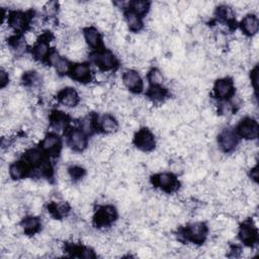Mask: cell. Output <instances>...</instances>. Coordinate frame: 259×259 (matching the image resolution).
I'll use <instances>...</instances> for the list:
<instances>
[{"instance_id":"obj_26","label":"cell","mask_w":259,"mask_h":259,"mask_svg":"<svg viewBox=\"0 0 259 259\" xmlns=\"http://www.w3.org/2000/svg\"><path fill=\"white\" fill-rule=\"evenodd\" d=\"M131 6L132 10L139 17L145 16L150 9V3L148 1H141V0H137V1L132 2Z\"/></svg>"},{"instance_id":"obj_36","label":"cell","mask_w":259,"mask_h":259,"mask_svg":"<svg viewBox=\"0 0 259 259\" xmlns=\"http://www.w3.org/2000/svg\"><path fill=\"white\" fill-rule=\"evenodd\" d=\"M251 178L256 181L257 178H258V171H257V167H254L252 170H251Z\"/></svg>"},{"instance_id":"obj_28","label":"cell","mask_w":259,"mask_h":259,"mask_svg":"<svg viewBox=\"0 0 259 259\" xmlns=\"http://www.w3.org/2000/svg\"><path fill=\"white\" fill-rule=\"evenodd\" d=\"M55 70L58 75L63 76L65 74L69 72L70 69V63L68 62V60L65 58H61L55 65Z\"/></svg>"},{"instance_id":"obj_34","label":"cell","mask_w":259,"mask_h":259,"mask_svg":"<svg viewBox=\"0 0 259 259\" xmlns=\"http://www.w3.org/2000/svg\"><path fill=\"white\" fill-rule=\"evenodd\" d=\"M258 72V70H257V67H255L252 71H251V87L254 89V90H256V88H257V80H258V78H257V73Z\"/></svg>"},{"instance_id":"obj_13","label":"cell","mask_w":259,"mask_h":259,"mask_svg":"<svg viewBox=\"0 0 259 259\" xmlns=\"http://www.w3.org/2000/svg\"><path fill=\"white\" fill-rule=\"evenodd\" d=\"M71 77L78 82H88L91 77V71L88 64L77 63L74 65L71 70Z\"/></svg>"},{"instance_id":"obj_30","label":"cell","mask_w":259,"mask_h":259,"mask_svg":"<svg viewBox=\"0 0 259 259\" xmlns=\"http://www.w3.org/2000/svg\"><path fill=\"white\" fill-rule=\"evenodd\" d=\"M84 169L80 166H73L69 168V174L74 179H80L84 175Z\"/></svg>"},{"instance_id":"obj_33","label":"cell","mask_w":259,"mask_h":259,"mask_svg":"<svg viewBox=\"0 0 259 259\" xmlns=\"http://www.w3.org/2000/svg\"><path fill=\"white\" fill-rule=\"evenodd\" d=\"M8 82H9L8 73L4 70V68H2L1 72H0V85H1L2 89H4L5 86L8 85Z\"/></svg>"},{"instance_id":"obj_6","label":"cell","mask_w":259,"mask_h":259,"mask_svg":"<svg viewBox=\"0 0 259 259\" xmlns=\"http://www.w3.org/2000/svg\"><path fill=\"white\" fill-rule=\"evenodd\" d=\"M122 83L133 92H141L143 89V81L140 74L135 70H128L122 75Z\"/></svg>"},{"instance_id":"obj_3","label":"cell","mask_w":259,"mask_h":259,"mask_svg":"<svg viewBox=\"0 0 259 259\" xmlns=\"http://www.w3.org/2000/svg\"><path fill=\"white\" fill-rule=\"evenodd\" d=\"M238 134L246 140H255L258 137L257 121L251 118L244 119L238 126Z\"/></svg>"},{"instance_id":"obj_31","label":"cell","mask_w":259,"mask_h":259,"mask_svg":"<svg viewBox=\"0 0 259 259\" xmlns=\"http://www.w3.org/2000/svg\"><path fill=\"white\" fill-rule=\"evenodd\" d=\"M45 11L48 17H54L56 16L57 11H58V3L51 1V2H48L45 6Z\"/></svg>"},{"instance_id":"obj_12","label":"cell","mask_w":259,"mask_h":259,"mask_svg":"<svg viewBox=\"0 0 259 259\" xmlns=\"http://www.w3.org/2000/svg\"><path fill=\"white\" fill-rule=\"evenodd\" d=\"M7 22L12 30H15L16 32H20L27 28L29 23V17L28 15L22 11H12L7 17Z\"/></svg>"},{"instance_id":"obj_9","label":"cell","mask_w":259,"mask_h":259,"mask_svg":"<svg viewBox=\"0 0 259 259\" xmlns=\"http://www.w3.org/2000/svg\"><path fill=\"white\" fill-rule=\"evenodd\" d=\"M214 92L216 97L224 100L229 98L234 93V83L230 78L218 79L214 85Z\"/></svg>"},{"instance_id":"obj_4","label":"cell","mask_w":259,"mask_h":259,"mask_svg":"<svg viewBox=\"0 0 259 259\" xmlns=\"http://www.w3.org/2000/svg\"><path fill=\"white\" fill-rule=\"evenodd\" d=\"M68 144L73 151L82 152L87 147V138L81 130L73 129L68 135Z\"/></svg>"},{"instance_id":"obj_14","label":"cell","mask_w":259,"mask_h":259,"mask_svg":"<svg viewBox=\"0 0 259 259\" xmlns=\"http://www.w3.org/2000/svg\"><path fill=\"white\" fill-rule=\"evenodd\" d=\"M241 27L245 35H247L249 36L256 35L259 28V21L257 17L255 15L245 16L242 19Z\"/></svg>"},{"instance_id":"obj_25","label":"cell","mask_w":259,"mask_h":259,"mask_svg":"<svg viewBox=\"0 0 259 259\" xmlns=\"http://www.w3.org/2000/svg\"><path fill=\"white\" fill-rule=\"evenodd\" d=\"M166 90L161 86H152V88L148 92V97H150V100L153 102H162L166 97Z\"/></svg>"},{"instance_id":"obj_16","label":"cell","mask_w":259,"mask_h":259,"mask_svg":"<svg viewBox=\"0 0 259 259\" xmlns=\"http://www.w3.org/2000/svg\"><path fill=\"white\" fill-rule=\"evenodd\" d=\"M84 40L89 47L93 49L101 47L103 42L101 33L93 27H88L84 30Z\"/></svg>"},{"instance_id":"obj_15","label":"cell","mask_w":259,"mask_h":259,"mask_svg":"<svg viewBox=\"0 0 259 259\" xmlns=\"http://www.w3.org/2000/svg\"><path fill=\"white\" fill-rule=\"evenodd\" d=\"M42 148L43 150L50 153L59 152L61 148V141L58 137V135L54 133L47 135L42 142Z\"/></svg>"},{"instance_id":"obj_22","label":"cell","mask_w":259,"mask_h":259,"mask_svg":"<svg viewBox=\"0 0 259 259\" xmlns=\"http://www.w3.org/2000/svg\"><path fill=\"white\" fill-rule=\"evenodd\" d=\"M125 17H126V23L130 31L134 33H138L139 31H141V29L143 28V22H142L141 17L136 15L132 9L126 12Z\"/></svg>"},{"instance_id":"obj_24","label":"cell","mask_w":259,"mask_h":259,"mask_svg":"<svg viewBox=\"0 0 259 259\" xmlns=\"http://www.w3.org/2000/svg\"><path fill=\"white\" fill-rule=\"evenodd\" d=\"M30 166H35L40 165L43 160V153L39 149H31L26 154V160H24Z\"/></svg>"},{"instance_id":"obj_21","label":"cell","mask_w":259,"mask_h":259,"mask_svg":"<svg viewBox=\"0 0 259 259\" xmlns=\"http://www.w3.org/2000/svg\"><path fill=\"white\" fill-rule=\"evenodd\" d=\"M239 237L245 244H252L257 238V232L251 224H244L239 231Z\"/></svg>"},{"instance_id":"obj_8","label":"cell","mask_w":259,"mask_h":259,"mask_svg":"<svg viewBox=\"0 0 259 259\" xmlns=\"http://www.w3.org/2000/svg\"><path fill=\"white\" fill-rule=\"evenodd\" d=\"M117 219V211L112 206H106L97 212L94 222L98 227H105Z\"/></svg>"},{"instance_id":"obj_2","label":"cell","mask_w":259,"mask_h":259,"mask_svg":"<svg viewBox=\"0 0 259 259\" xmlns=\"http://www.w3.org/2000/svg\"><path fill=\"white\" fill-rule=\"evenodd\" d=\"M93 62L101 70L108 71L114 69L117 66L118 60L112 52L104 50L96 53L93 56Z\"/></svg>"},{"instance_id":"obj_1","label":"cell","mask_w":259,"mask_h":259,"mask_svg":"<svg viewBox=\"0 0 259 259\" xmlns=\"http://www.w3.org/2000/svg\"><path fill=\"white\" fill-rule=\"evenodd\" d=\"M134 142H135L136 147L143 152H148V151L153 150L156 145L154 135L147 129L139 130L138 133L135 136Z\"/></svg>"},{"instance_id":"obj_5","label":"cell","mask_w":259,"mask_h":259,"mask_svg":"<svg viewBox=\"0 0 259 259\" xmlns=\"http://www.w3.org/2000/svg\"><path fill=\"white\" fill-rule=\"evenodd\" d=\"M219 145L224 152L233 151L238 145L237 134L232 130H224L219 136Z\"/></svg>"},{"instance_id":"obj_17","label":"cell","mask_w":259,"mask_h":259,"mask_svg":"<svg viewBox=\"0 0 259 259\" xmlns=\"http://www.w3.org/2000/svg\"><path fill=\"white\" fill-rule=\"evenodd\" d=\"M29 168H30V165L26 161L15 162L9 166V169H8L9 175L12 179H15V180L22 179L24 176H26Z\"/></svg>"},{"instance_id":"obj_32","label":"cell","mask_w":259,"mask_h":259,"mask_svg":"<svg viewBox=\"0 0 259 259\" xmlns=\"http://www.w3.org/2000/svg\"><path fill=\"white\" fill-rule=\"evenodd\" d=\"M219 112L221 115H223V116H230L233 113V106L229 103H223L220 104Z\"/></svg>"},{"instance_id":"obj_10","label":"cell","mask_w":259,"mask_h":259,"mask_svg":"<svg viewBox=\"0 0 259 259\" xmlns=\"http://www.w3.org/2000/svg\"><path fill=\"white\" fill-rule=\"evenodd\" d=\"M59 103L67 107H76L79 103V94L75 88L66 87L58 94Z\"/></svg>"},{"instance_id":"obj_27","label":"cell","mask_w":259,"mask_h":259,"mask_svg":"<svg viewBox=\"0 0 259 259\" xmlns=\"http://www.w3.org/2000/svg\"><path fill=\"white\" fill-rule=\"evenodd\" d=\"M148 79H149L152 86H160L163 83V75L160 70L158 69H152L149 73H148Z\"/></svg>"},{"instance_id":"obj_7","label":"cell","mask_w":259,"mask_h":259,"mask_svg":"<svg viewBox=\"0 0 259 259\" xmlns=\"http://www.w3.org/2000/svg\"><path fill=\"white\" fill-rule=\"evenodd\" d=\"M207 236V226L202 222L190 224L186 232V237L190 241L200 244L205 241Z\"/></svg>"},{"instance_id":"obj_11","label":"cell","mask_w":259,"mask_h":259,"mask_svg":"<svg viewBox=\"0 0 259 259\" xmlns=\"http://www.w3.org/2000/svg\"><path fill=\"white\" fill-rule=\"evenodd\" d=\"M154 183L158 188L161 189L164 191L171 192L177 188V181L175 176L172 173H159L155 176Z\"/></svg>"},{"instance_id":"obj_18","label":"cell","mask_w":259,"mask_h":259,"mask_svg":"<svg viewBox=\"0 0 259 259\" xmlns=\"http://www.w3.org/2000/svg\"><path fill=\"white\" fill-rule=\"evenodd\" d=\"M68 116L62 112H54L51 116V126L57 133H62L66 130L68 124Z\"/></svg>"},{"instance_id":"obj_29","label":"cell","mask_w":259,"mask_h":259,"mask_svg":"<svg viewBox=\"0 0 259 259\" xmlns=\"http://www.w3.org/2000/svg\"><path fill=\"white\" fill-rule=\"evenodd\" d=\"M80 130L85 135L91 134L93 132V119L91 117H83L80 121Z\"/></svg>"},{"instance_id":"obj_19","label":"cell","mask_w":259,"mask_h":259,"mask_svg":"<svg viewBox=\"0 0 259 259\" xmlns=\"http://www.w3.org/2000/svg\"><path fill=\"white\" fill-rule=\"evenodd\" d=\"M21 228L23 232L27 234V235H33L35 234L41 228V222L39 218L36 217H27L24 218L21 222Z\"/></svg>"},{"instance_id":"obj_20","label":"cell","mask_w":259,"mask_h":259,"mask_svg":"<svg viewBox=\"0 0 259 259\" xmlns=\"http://www.w3.org/2000/svg\"><path fill=\"white\" fill-rule=\"evenodd\" d=\"M100 126L105 134H113L118 131L119 122L116 118L108 114H105L100 120Z\"/></svg>"},{"instance_id":"obj_23","label":"cell","mask_w":259,"mask_h":259,"mask_svg":"<svg viewBox=\"0 0 259 259\" xmlns=\"http://www.w3.org/2000/svg\"><path fill=\"white\" fill-rule=\"evenodd\" d=\"M48 40H40L36 42L34 47V57L36 60H45L47 57L50 55V46L47 42Z\"/></svg>"},{"instance_id":"obj_35","label":"cell","mask_w":259,"mask_h":259,"mask_svg":"<svg viewBox=\"0 0 259 259\" xmlns=\"http://www.w3.org/2000/svg\"><path fill=\"white\" fill-rule=\"evenodd\" d=\"M24 40H26L27 44H35L36 40H38V36L35 35V33L29 32L26 35H24Z\"/></svg>"}]
</instances>
